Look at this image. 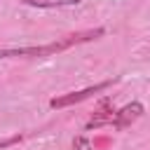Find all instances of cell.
Segmentation results:
<instances>
[{"label":"cell","mask_w":150,"mask_h":150,"mask_svg":"<svg viewBox=\"0 0 150 150\" xmlns=\"http://www.w3.org/2000/svg\"><path fill=\"white\" fill-rule=\"evenodd\" d=\"M105 35V28L103 26H96V28H84V30H77V33H68L63 38H56L47 45H28V47H5L0 49V59H45V56H54V54H61V52H68L70 47H77V45H84V42H91V40H98Z\"/></svg>","instance_id":"6da1fadb"},{"label":"cell","mask_w":150,"mask_h":150,"mask_svg":"<svg viewBox=\"0 0 150 150\" xmlns=\"http://www.w3.org/2000/svg\"><path fill=\"white\" fill-rule=\"evenodd\" d=\"M115 82H117V80H103V82L89 84V87H84V89H75V91L59 94V96H54V98L49 101V108H54V110H63V108H68V105H77V103H82V101H87V98H91V96L105 91V89L112 87Z\"/></svg>","instance_id":"7a4b0ae2"},{"label":"cell","mask_w":150,"mask_h":150,"mask_svg":"<svg viewBox=\"0 0 150 150\" xmlns=\"http://www.w3.org/2000/svg\"><path fill=\"white\" fill-rule=\"evenodd\" d=\"M143 112H145L143 103L141 101H131V103H127V105H122V108L115 110V117H112V124L110 127L115 131H122V129L131 127L138 117H143Z\"/></svg>","instance_id":"3957f363"},{"label":"cell","mask_w":150,"mask_h":150,"mask_svg":"<svg viewBox=\"0 0 150 150\" xmlns=\"http://www.w3.org/2000/svg\"><path fill=\"white\" fill-rule=\"evenodd\" d=\"M112 117H115V105H112V101H110V98H101V101H98V105L94 108L91 117L87 120L84 129H87V131H91V129L110 127V124H112Z\"/></svg>","instance_id":"277c9868"},{"label":"cell","mask_w":150,"mask_h":150,"mask_svg":"<svg viewBox=\"0 0 150 150\" xmlns=\"http://www.w3.org/2000/svg\"><path fill=\"white\" fill-rule=\"evenodd\" d=\"M19 2L38 9H54V7H73V5H80L82 0H19Z\"/></svg>","instance_id":"5b68a950"},{"label":"cell","mask_w":150,"mask_h":150,"mask_svg":"<svg viewBox=\"0 0 150 150\" xmlns=\"http://www.w3.org/2000/svg\"><path fill=\"white\" fill-rule=\"evenodd\" d=\"M73 150H94V145H91V141H89L87 136H75Z\"/></svg>","instance_id":"8992f818"}]
</instances>
